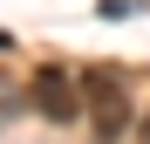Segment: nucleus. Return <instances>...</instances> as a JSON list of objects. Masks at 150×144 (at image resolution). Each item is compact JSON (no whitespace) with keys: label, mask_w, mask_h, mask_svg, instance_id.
Listing matches in <instances>:
<instances>
[{"label":"nucleus","mask_w":150,"mask_h":144,"mask_svg":"<svg viewBox=\"0 0 150 144\" xmlns=\"http://www.w3.org/2000/svg\"><path fill=\"white\" fill-rule=\"evenodd\" d=\"M34 110L48 124H75V117H82V89H75L68 69H41L34 76Z\"/></svg>","instance_id":"2"},{"label":"nucleus","mask_w":150,"mask_h":144,"mask_svg":"<svg viewBox=\"0 0 150 144\" xmlns=\"http://www.w3.org/2000/svg\"><path fill=\"white\" fill-rule=\"evenodd\" d=\"M137 137H143V144H150V110H143V124H137Z\"/></svg>","instance_id":"3"},{"label":"nucleus","mask_w":150,"mask_h":144,"mask_svg":"<svg viewBox=\"0 0 150 144\" xmlns=\"http://www.w3.org/2000/svg\"><path fill=\"white\" fill-rule=\"evenodd\" d=\"M0 48H7V34H0Z\"/></svg>","instance_id":"4"},{"label":"nucleus","mask_w":150,"mask_h":144,"mask_svg":"<svg viewBox=\"0 0 150 144\" xmlns=\"http://www.w3.org/2000/svg\"><path fill=\"white\" fill-rule=\"evenodd\" d=\"M82 117L96 144H123L130 137V89H123L116 69H89L82 76Z\"/></svg>","instance_id":"1"}]
</instances>
